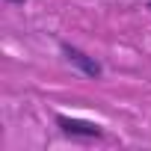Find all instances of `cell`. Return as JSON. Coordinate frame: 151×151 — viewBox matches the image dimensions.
Returning <instances> with one entry per match:
<instances>
[{
    "label": "cell",
    "mask_w": 151,
    "mask_h": 151,
    "mask_svg": "<svg viewBox=\"0 0 151 151\" xmlns=\"http://www.w3.org/2000/svg\"><path fill=\"white\" fill-rule=\"evenodd\" d=\"M59 50H62V56L77 68L80 74H86V77H92V80H98L101 74H104V65L95 59V56H89L86 50H80V47H74V45H68V42H62L59 45Z\"/></svg>",
    "instance_id": "6da1fadb"
},
{
    "label": "cell",
    "mask_w": 151,
    "mask_h": 151,
    "mask_svg": "<svg viewBox=\"0 0 151 151\" xmlns=\"http://www.w3.org/2000/svg\"><path fill=\"white\" fill-rule=\"evenodd\" d=\"M56 127L65 136H80V139H98L104 136V127L98 122H86V119H74V116H56Z\"/></svg>",
    "instance_id": "7a4b0ae2"
},
{
    "label": "cell",
    "mask_w": 151,
    "mask_h": 151,
    "mask_svg": "<svg viewBox=\"0 0 151 151\" xmlns=\"http://www.w3.org/2000/svg\"><path fill=\"white\" fill-rule=\"evenodd\" d=\"M6 3H24V0H6Z\"/></svg>",
    "instance_id": "3957f363"
},
{
    "label": "cell",
    "mask_w": 151,
    "mask_h": 151,
    "mask_svg": "<svg viewBox=\"0 0 151 151\" xmlns=\"http://www.w3.org/2000/svg\"><path fill=\"white\" fill-rule=\"evenodd\" d=\"M148 9H151V3H148Z\"/></svg>",
    "instance_id": "277c9868"
}]
</instances>
